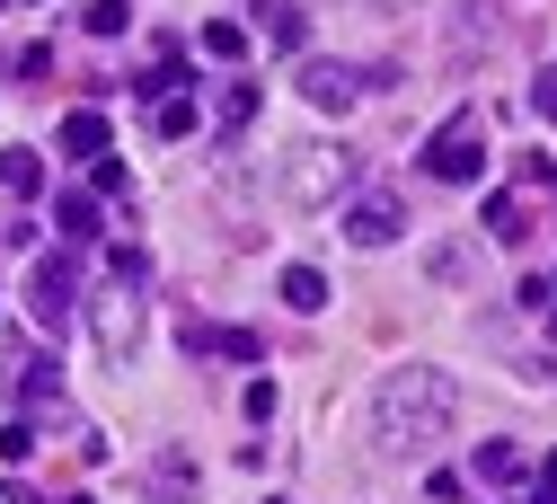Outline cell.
Masks as SVG:
<instances>
[{
	"instance_id": "cell-5",
	"label": "cell",
	"mask_w": 557,
	"mask_h": 504,
	"mask_svg": "<svg viewBox=\"0 0 557 504\" xmlns=\"http://www.w3.org/2000/svg\"><path fill=\"white\" fill-rule=\"evenodd\" d=\"M27 302H36V328H72V310H81V274H72V257H36V274H27Z\"/></svg>"
},
{
	"instance_id": "cell-18",
	"label": "cell",
	"mask_w": 557,
	"mask_h": 504,
	"mask_svg": "<svg viewBox=\"0 0 557 504\" xmlns=\"http://www.w3.org/2000/svg\"><path fill=\"white\" fill-rule=\"evenodd\" d=\"M257 98H265L257 81H231V89H222V133H239V124H257Z\"/></svg>"
},
{
	"instance_id": "cell-21",
	"label": "cell",
	"mask_w": 557,
	"mask_h": 504,
	"mask_svg": "<svg viewBox=\"0 0 557 504\" xmlns=\"http://www.w3.org/2000/svg\"><path fill=\"white\" fill-rule=\"evenodd\" d=\"M124 19H133V0H98V10H89V36H124Z\"/></svg>"
},
{
	"instance_id": "cell-24",
	"label": "cell",
	"mask_w": 557,
	"mask_h": 504,
	"mask_svg": "<svg viewBox=\"0 0 557 504\" xmlns=\"http://www.w3.org/2000/svg\"><path fill=\"white\" fill-rule=\"evenodd\" d=\"M531 504H557V452H548V460L531 469Z\"/></svg>"
},
{
	"instance_id": "cell-1",
	"label": "cell",
	"mask_w": 557,
	"mask_h": 504,
	"mask_svg": "<svg viewBox=\"0 0 557 504\" xmlns=\"http://www.w3.org/2000/svg\"><path fill=\"white\" fill-rule=\"evenodd\" d=\"M460 416V381L434 372V364H398L381 390H372V434L381 452H434Z\"/></svg>"
},
{
	"instance_id": "cell-19",
	"label": "cell",
	"mask_w": 557,
	"mask_h": 504,
	"mask_svg": "<svg viewBox=\"0 0 557 504\" xmlns=\"http://www.w3.org/2000/svg\"><path fill=\"white\" fill-rule=\"evenodd\" d=\"M486 231L513 239V231H522V204H513V195H486Z\"/></svg>"
},
{
	"instance_id": "cell-23",
	"label": "cell",
	"mask_w": 557,
	"mask_h": 504,
	"mask_svg": "<svg viewBox=\"0 0 557 504\" xmlns=\"http://www.w3.org/2000/svg\"><path fill=\"white\" fill-rule=\"evenodd\" d=\"M531 107L557 124V62H540V81H531Z\"/></svg>"
},
{
	"instance_id": "cell-14",
	"label": "cell",
	"mask_w": 557,
	"mask_h": 504,
	"mask_svg": "<svg viewBox=\"0 0 557 504\" xmlns=\"http://www.w3.org/2000/svg\"><path fill=\"white\" fill-rule=\"evenodd\" d=\"M45 186V169H36V151H0V195H10V204H27Z\"/></svg>"
},
{
	"instance_id": "cell-20",
	"label": "cell",
	"mask_w": 557,
	"mask_h": 504,
	"mask_svg": "<svg viewBox=\"0 0 557 504\" xmlns=\"http://www.w3.org/2000/svg\"><path fill=\"white\" fill-rule=\"evenodd\" d=\"M0 460H10V469L36 460V425H0Z\"/></svg>"
},
{
	"instance_id": "cell-2",
	"label": "cell",
	"mask_w": 557,
	"mask_h": 504,
	"mask_svg": "<svg viewBox=\"0 0 557 504\" xmlns=\"http://www.w3.org/2000/svg\"><path fill=\"white\" fill-rule=\"evenodd\" d=\"M416 169H425L434 186H469V177H486V115L478 107H460L425 151H416Z\"/></svg>"
},
{
	"instance_id": "cell-10",
	"label": "cell",
	"mask_w": 557,
	"mask_h": 504,
	"mask_svg": "<svg viewBox=\"0 0 557 504\" xmlns=\"http://www.w3.org/2000/svg\"><path fill=\"white\" fill-rule=\"evenodd\" d=\"M151 495H169V504H195V495H203V469H195L186 452H151Z\"/></svg>"
},
{
	"instance_id": "cell-26",
	"label": "cell",
	"mask_w": 557,
	"mask_h": 504,
	"mask_svg": "<svg viewBox=\"0 0 557 504\" xmlns=\"http://www.w3.org/2000/svg\"><path fill=\"white\" fill-rule=\"evenodd\" d=\"M548 293H557V274H548Z\"/></svg>"
},
{
	"instance_id": "cell-3",
	"label": "cell",
	"mask_w": 557,
	"mask_h": 504,
	"mask_svg": "<svg viewBox=\"0 0 557 504\" xmlns=\"http://www.w3.org/2000/svg\"><path fill=\"white\" fill-rule=\"evenodd\" d=\"M345 186H355V160L336 142H293L284 151V204H345Z\"/></svg>"
},
{
	"instance_id": "cell-17",
	"label": "cell",
	"mask_w": 557,
	"mask_h": 504,
	"mask_svg": "<svg viewBox=\"0 0 557 504\" xmlns=\"http://www.w3.org/2000/svg\"><path fill=\"white\" fill-rule=\"evenodd\" d=\"M203 53H213V62H248V27H231V19H203Z\"/></svg>"
},
{
	"instance_id": "cell-15",
	"label": "cell",
	"mask_w": 557,
	"mask_h": 504,
	"mask_svg": "<svg viewBox=\"0 0 557 504\" xmlns=\"http://www.w3.org/2000/svg\"><path fill=\"white\" fill-rule=\"evenodd\" d=\"M151 133H160V142H186V133H195V89L160 98V107H151Z\"/></svg>"
},
{
	"instance_id": "cell-12",
	"label": "cell",
	"mask_w": 557,
	"mask_h": 504,
	"mask_svg": "<svg viewBox=\"0 0 557 504\" xmlns=\"http://www.w3.org/2000/svg\"><path fill=\"white\" fill-rule=\"evenodd\" d=\"M53 222H62V239H98V195H89V186H62Z\"/></svg>"
},
{
	"instance_id": "cell-4",
	"label": "cell",
	"mask_w": 557,
	"mask_h": 504,
	"mask_svg": "<svg viewBox=\"0 0 557 504\" xmlns=\"http://www.w3.org/2000/svg\"><path fill=\"white\" fill-rule=\"evenodd\" d=\"M133 293H143V283H107V293L89 302V328H98V354L107 364H133V345H143V310H133Z\"/></svg>"
},
{
	"instance_id": "cell-9",
	"label": "cell",
	"mask_w": 557,
	"mask_h": 504,
	"mask_svg": "<svg viewBox=\"0 0 557 504\" xmlns=\"http://www.w3.org/2000/svg\"><path fill=\"white\" fill-rule=\"evenodd\" d=\"M186 354H222V364H257V328H222V319H186Z\"/></svg>"
},
{
	"instance_id": "cell-28",
	"label": "cell",
	"mask_w": 557,
	"mask_h": 504,
	"mask_svg": "<svg viewBox=\"0 0 557 504\" xmlns=\"http://www.w3.org/2000/svg\"><path fill=\"white\" fill-rule=\"evenodd\" d=\"M274 504H284V495H274Z\"/></svg>"
},
{
	"instance_id": "cell-16",
	"label": "cell",
	"mask_w": 557,
	"mask_h": 504,
	"mask_svg": "<svg viewBox=\"0 0 557 504\" xmlns=\"http://www.w3.org/2000/svg\"><path fill=\"white\" fill-rule=\"evenodd\" d=\"M265 36H274V53H301V36H310V19L293 10V0H274V10H265Z\"/></svg>"
},
{
	"instance_id": "cell-11",
	"label": "cell",
	"mask_w": 557,
	"mask_h": 504,
	"mask_svg": "<svg viewBox=\"0 0 557 504\" xmlns=\"http://www.w3.org/2000/svg\"><path fill=\"white\" fill-rule=\"evenodd\" d=\"M62 151H72V160H107V115L98 107H72V115H62Z\"/></svg>"
},
{
	"instance_id": "cell-25",
	"label": "cell",
	"mask_w": 557,
	"mask_h": 504,
	"mask_svg": "<svg viewBox=\"0 0 557 504\" xmlns=\"http://www.w3.org/2000/svg\"><path fill=\"white\" fill-rule=\"evenodd\" d=\"M0 504H36V495H27V487H0Z\"/></svg>"
},
{
	"instance_id": "cell-27",
	"label": "cell",
	"mask_w": 557,
	"mask_h": 504,
	"mask_svg": "<svg viewBox=\"0 0 557 504\" xmlns=\"http://www.w3.org/2000/svg\"><path fill=\"white\" fill-rule=\"evenodd\" d=\"M72 504H89V495H72Z\"/></svg>"
},
{
	"instance_id": "cell-6",
	"label": "cell",
	"mask_w": 557,
	"mask_h": 504,
	"mask_svg": "<svg viewBox=\"0 0 557 504\" xmlns=\"http://www.w3.org/2000/svg\"><path fill=\"white\" fill-rule=\"evenodd\" d=\"M293 89H301L310 107L345 115V107L363 98V71H355V62H327V53H301V62H293Z\"/></svg>"
},
{
	"instance_id": "cell-7",
	"label": "cell",
	"mask_w": 557,
	"mask_h": 504,
	"mask_svg": "<svg viewBox=\"0 0 557 504\" xmlns=\"http://www.w3.org/2000/svg\"><path fill=\"white\" fill-rule=\"evenodd\" d=\"M345 239H355V248H389V239H407L398 195H355V204H345Z\"/></svg>"
},
{
	"instance_id": "cell-22",
	"label": "cell",
	"mask_w": 557,
	"mask_h": 504,
	"mask_svg": "<svg viewBox=\"0 0 557 504\" xmlns=\"http://www.w3.org/2000/svg\"><path fill=\"white\" fill-rule=\"evenodd\" d=\"M124 177H133V169H124V160H115V151H107V160H98V169H89V195H124Z\"/></svg>"
},
{
	"instance_id": "cell-8",
	"label": "cell",
	"mask_w": 557,
	"mask_h": 504,
	"mask_svg": "<svg viewBox=\"0 0 557 504\" xmlns=\"http://www.w3.org/2000/svg\"><path fill=\"white\" fill-rule=\"evenodd\" d=\"M469 478H478L486 495H505V487H522V478H531V452H522L513 434H486V443L469 452Z\"/></svg>"
},
{
	"instance_id": "cell-13",
	"label": "cell",
	"mask_w": 557,
	"mask_h": 504,
	"mask_svg": "<svg viewBox=\"0 0 557 504\" xmlns=\"http://www.w3.org/2000/svg\"><path fill=\"white\" fill-rule=\"evenodd\" d=\"M274 293H284V310H327V274H319V266H284Z\"/></svg>"
}]
</instances>
